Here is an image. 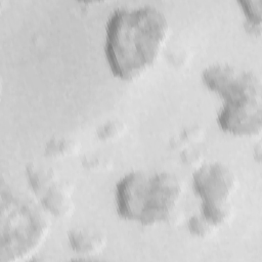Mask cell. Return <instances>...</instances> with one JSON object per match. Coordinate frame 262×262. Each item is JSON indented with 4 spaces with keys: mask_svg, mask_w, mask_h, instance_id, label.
Wrapping results in <instances>:
<instances>
[{
    "mask_svg": "<svg viewBox=\"0 0 262 262\" xmlns=\"http://www.w3.org/2000/svg\"><path fill=\"white\" fill-rule=\"evenodd\" d=\"M215 228L203 215H193L188 221L189 231L199 237H206L213 232Z\"/></svg>",
    "mask_w": 262,
    "mask_h": 262,
    "instance_id": "13",
    "label": "cell"
},
{
    "mask_svg": "<svg viewBox=\"0 0 262 262\" xmlns=\"http://www.w3.org/2000/svg\"><path fill=\"white\" fill-rule=\"evenodd\" d=\"M78 148L76 140L63 136H54L47 141L45 155L50 158H62L75 154Z\"/></svg>",
    "mask_w": 262,
    "mask_h": 262,
    "instance_id": "11",
    "label": "cell"
},
{
    "mask_svg": "<svg viewBox=\"0 0 262 262\" xmlns=\"http://www.w3.org/2000/svg\"><path fill=\"white\" fill-rule=\"evenodd\" d=\"M217 122L224 132L232 135L259 134L262 129L261 96H243L223 100Z\"/></svg>",
    "mask_w": 262,
    "mask_h": 262,
    "instance_id": "5",
    "label": "cell"
},
{
    "mask_svg": "<svg viewBox=\"0 0 262 262\" xmlns=\"http://www.w3.org/2000/svg\"><path fill=\"white\" fill-rule=\"evenodd\" d=\"M83 165L88 169H100L105 166V161L98 156H87L83 161Z\"/></svg>",
    "mask_w": 262,
    "mask_h": 262,
    "instance_id": "15",
    "label": "cell"
},
{
    "mask_svg": "<svg viewBox=\"0 0 262 262\" xmlns=\"http://www.w3.org/2000/svg\"><path fill=\"white\" fill-rule=\"evenodd\" d=\"M247 18L246 27L251 33H260L262 21V0H239Z\"/></svg>",
    "mask_w": 262,
    "mask_h": 262,
    "instance_id": "12",
    "label": "cell"
},
{
    "mask_svg": "<svg viewBox=\"0 0 262 262\" xmlns=\"http://www.w3.org/2000/svg\"><path fill=\"white\" fill-rule=\"evenodd\" d=\"M181 194L178 178L168 172H130L116 185L118 214L125 220L155 225L170 218Z\"/></svg>",
    "mask_w": 262,
    "mask_h": 262,
    "instance_id": "2",
    "label": "cell"
},
{
    "mask_svg": "<svg viewBox=\"0 0 262 262\" xmlns=\"http://www.w3.org/2000/svg\"><path fill=\"white\" fill-rule=\"evenodd\" d=\"M125 129V125L123 122L118 120L108 121L103 124L97 131V135L102 140H113L119 137Z\"/></svg>",
    "mask_w": 262,
    "mask_h": 262,
    "instance_id": "14",
    "label": "cell"
},
{
    "mask_svg": "<svg viewBox=\"0 0 262 262\" xmlns=\"http://www.w3.org/2000/svg\"><path fill=\"white\" fill-rule=\"evenodd\" d=\"M26 174L32 190L38 198L59 179L58 174L54 169L37 164L28 165Z\"/></svg>",
    "mask_w": 262,
    "mask_h": 262,
    "instance_id": "9",
    "label": "cell"
},
{
    "mask_svg": "<svg viewBox=\"0 0 262 262\" xmlns=\"http://www.w3.org/2000/svg\"><path fill=\"white\" fill-rule=\"evenodd\" d=\"M230 214L231 204L229 201L202 203V215L215 227L225 223Z\"/></svg>",
    "mask_w": 262,
    "mask_h": 262,
    "instance_id": "10",
    "label": "cell"
},
{
    "mask_svg": "<svg viewBox=\"0 0 262 262\" xmlns=\"http://www.w3.org/2000/svg\"><path fill=\"white\" fill-rule=\"evenodd\" d=\"M71 248L80 255H94L105 246V236L98 230L87 227H76L68 233Z\"/></svg>",
    "mask_w": 262,
    "mask_h": 262,
    "instance_id": "8",
    "label": "cell"
},
{
    "mask_svg": "<svg viewBox=\"0 0 262 262\" xmlns=\"http://www.w3.org/2000/svg\"><path fill=\"white\" fill-rule=\"evenodd\" d=\"M203 81L223 100L246 95L261 96V82L253 72L234 66L216 63L203 72Z\"/></svg>",
    "mask_w": 262,
    "mask_h": 262,
    "instance_id": "4",
    "label": "cell"
},
{
    "mask_svg": "<svg viewBox=\"0 0 262 262\" xmlns=\"http://www.w3.org/2000/svg\"><path fill=\"white\" fill-rule=\"evenodd\" d=\"M168 34L165 15L151 5L115 10L106 24L105 56L113 74L133 80L150 67Z\"/></svg>",
    "mask_w": 262,
    "mask_h": 262,
    "instance_id": "1",
    "label": "cell"
},
{
    "mask_svg": "<svg viewBox=\"0 0 262 262\" xmlns=\"http://www.w3.org/2000/svg\"><path fill=\"white\" fill-rule=\"evenodd\" d=\"M74 187L66 180L55 181L39 199L45 211L55 217H66L74 210Z\"/></svg>",
    "mask_w": 262,
    "mask_h": 262,
    "instance_id": "7",
    "label": "cell"
},
{
    "mask_svg": "<svg viewBox=\"0 0 262 262\" xmlns=\"http://www.w3.org/2000/svg\"><path fill=\"white\" fill-rule=\"evenodd\" d=\"M40 205L17 189L1 187V262L26 260L40 248L49 231V220Z\"/></svg>",
    "mask_w": 262,
    "mask_h": 262,
    "instance_id": "3",
    "label": "cell"
},
{
    "mask_svg": "<svg viewBox=\"0 0 262 262\" xmlns=\"http://www.w3.org/2000/svg\"><path fill=\"white\" fill-rule=\"evenodd\" d=\"M235 186L233 172L220 163L203 165L193 174V187L203 202L229 201Z\"/></svg>",
    "mask_w": 262,
    "mask_h": 262,
    "instance_id": "6",
    "label": "cell"
}]
</instances>
